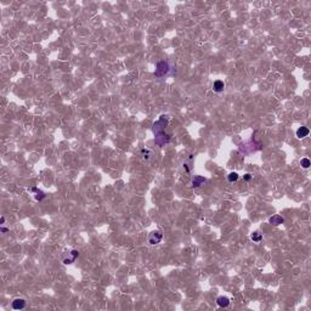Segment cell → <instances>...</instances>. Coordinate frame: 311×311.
Here are the masks:
<instances>
[{"mask_svg":"<svg viewBox=\"0 0 311 311\" xmlns=\"http://www.w3.org/2000/svg\"><path fill=\"white\" fill-rule=\"evenodd\" d=\"M168 122H169V117L168 116H165V114L160 116L159 119L153 123V126H152V130H153L155 135L164 133V129H165V126L168 125Z\"/></svg>","mask_w":311,"mask_h":311,"instance_id":"6da1fadb","label":"cell"},{"mask_svg":"<svg viewBox=\"0 0 311 311\" xmlns=\"http://www.w3.org/2000/svg\"><path fill=\"white\" fill-rule=\"evenodd\" d=\"M169 69H170V67H169V63L167 61H159L157 63V66H156L155 76L157 78L164 77L169 73Z\"/></svg>","mask_w":311,"mask_h":311,"instance_id":"7a4b0ae2","label":"cell"},{"mask_svg":"<svg viewBox=\"0 0 311 311\" xmlns=\"http://www.w3.org/2000/svg\"><path fill=\"white\" fill-rule=\"evenodd\" d=\"M162 238H163V233L160 231H153L148 236V242L150 244H158L162 241Z\"/></svg>","mask_w":311,"mask_h":311,"instance_id":"3957f363","label":"cell"},{"mask_svg":"<svg viewBox=\"0 0 311 311\" xmlns=\"http://www.w3.org/2000/svg\"><path fill=\"white\" fill-rule=\"evenodd\" d=\"M170 141V136L169 135H165L164 133H160L158 134V135H156V139H155V142L158 146H163V145L168 144Z\"/></svg>","mask_w":311,"mask_h":311,"instance_id":"277c9868","label":"cell"},{"mask_svg":"<svg viewBox=\"0 0 311 311\" xmlns=\"http://www.w3.org/2000/svg\"><path fill=\"white\" fill-rule=\"evenodd\" d=\"M26 308V300L22 298H17L12 301V309L13 310H23Z\"/></svg>","mask_w":311,"mask_h":311,"instance_id":"5b68a950","label":"cell"},{"mask_svg":"<svg viewBox=\"0 0 311 311\" xmlns=\"http://www.w3.org/2000/svg\"><path fill=\"white\" fill-rule=\"evenodd\" d=\"M68 254H69V258H66V259L63 260V263L67 264V265H68V264H72V263L77 259L78 256H79V252L76 250V249H73V250H71V253H68Z\"/></svg>","mask_w":311,"mask_h":311,"instance_id":"8992f818","label":"cell"},{"mask_svg":"<svg viewBox=\"0 0 311 311\" xmlns=\"http://www.w3.org/2000/svg\"><path fill=\"white\" fill-rule=\"evenodd\" d=\"M203 184H205V179L200 175H197L192 179V187H200Z\"/></svg>","mask_w":311,"mask_h":311,"instance_id":"52a82bcc","label":"cell"},{"mask_svg":"<svg viewBox=\"0 0 311 311\" xmlns=\"http://www.w3.org/2000/svg\"><path fill=\"white\" fill-rule=\"evenodd\" d=\"M269 222L272 224V225H275V226H278V225H282L284 222V219L281 215H274V216H271L269 219Z\"/></svg>","mask_w":311,"mask_h":311,"instance_id":"ba28073f","label":"cell"},{"mask_svg":"<svg viewBox=\"0 0 311 311\" xmlns=\"http://www.w3.org/2000/svg\"><path fill=\"white\" fill-rule=\"evenodd\" d=\"M216 304L220 306V308H227L229 305H230V299L227 298V297H219L218 299H216Z\"/></svg>","mask_w":311,"mask_h":311,"instance_id":"9c48e42d","label":"cell"},{"mask_svg":"<svg viewBox=\"0 0 311 311\" xmlns=\"http://www.w3.org/2000/svg\"><path fill=\"white\" fill-rule=\"evenodd\" d=\"M224 89H225V84H224L222 80H215V81H214L213 90H214L215 92H221V91H224Z\"/></svg>","mask_w":311,"mask_h":311,"instance_id":"30bf717a","label":"cell"},{"mask_svg":"<svg viewBox=\"0 0 311 311\" xmlns=\"http://www.w3.org/2000/svg\"><path fill=\"white\" fill-rule=\"evenodd\" d=\"M309 129L306 128V126H300L299 129L297 130V136L299 137V139H304V137H306L308 135H309Z\"/></svg>","mask_w":311,"mask_h":311,"instance_id":"8fae6325","label":"cell"},{"mask_svg":"<svg viewBox=\"0 0 311 311\" xmlns=\"http://www.w3.org/2000/svg\"><path fill=\"white\" fill-rule=\"evenodd\" d=\"M31 191L35 193V195H34V197H35V200H43L45 198V196H46V195H45V193L43 192V191H42V190L37 189V187H33V189L31 190Z\"/></svg>","mask_w":311,"mask_h":311,"instance_id":"7c38bea8","label":"cell"},{"mask_svg":"<svg viewBox=\"0 0 311 311\" xmlns=\"http://www.w3.org/2000/svg\"><path fill=\"white\" fill-rule=\"evenodd\" d=\"M252 239H253V242L259 243V242L263 239V234H261L260 232H258V231H255V232L252 233Z\"/></svg>","mask_w":311,"mask_h":311,"instance_id":"4fadbf2b","label":"cell"},{"mask_svg":"<svg viewBox=\"0 0 311 311\" xmlns=\"http://www.w3.org/2000/svg\"><path fill=\"white\" fill-rule=\"evenodd\" d=\"M300 165H301V168H304V169L310 168V165H311L310 159H309V158H301V159H300Z\"/></svg>","mask_w":311,"mask_h":311,"instance_id":"5bb4252c","label":"cell"},{"mask_svg":"<svg viewBox=\"0 0 311 311\" xmlns=\"http://www.w3.org/2000/svg\"><path fill=\"white\" fill-rule=\"evenodd\" d=\"M238 178H239V176H238V174H237V173H234V171H233V173H230V174L227 175V180H229V182H236V181L238 180Z\"/></svg>","mask_w":311,"mask_h":311,"instance_id":"9a60e30c","label":"cell"},{"mask_svg":"<svg viewBox=\"0 0 311 311\" xmlns=\"http://www.w3.org/2000/svg\"><path fill=\"white\" fill-rule=\"evenodd\" d=\"M141 156H142L144 160H148V159H150V157H151V151H150V150H147V148H144V150L141 151Z\"/></svg>","mask_w":311,"mask_h":311,"instance_id":"2e32d148","label":"cell"},{"mask_svg":"<svg viewBox=\"0 0 311 311\" xmlns=\"http://www.w3.org/2000/svg\"><path fill=\"white\" fill-rule=\"evenodd\" d=\"M252 178H253V175H252V174H245V175H243V179H244L245 181L252 180Z\"/></svg>","mask_w":311,"mask_h":311,"instance_id":"e0dca14e","label":"cell"},{"mask_svg":"<svg viewBox=\"0 0 311 311\" xmlns=\"http://www.w3.org/2000/svg\"><path fill=\"white\" fill-rule=\"evenodd\" d=\"M0 231L5 233V232H7V231H9V229H6V227H1V229H0Z\"/></svg>","mask_w":311,"mask_h":311,"instance_id":"ac0fdd59","label":"cell"},{"mask_svg":"<svg viewBox=\"0 0 311 311\" xmlns=\"http://www.w3.org/2000/svg\"><path fill=\"white\" fill-rule=\"evenodd\" d=\"M0 221H1V224H4V222H5V218H4V216H1V219H0Z\"/></svg>","mask_w":311,"mask_h":311,"instance_id":"d6986e66","label":"cell"}]
</instances>
